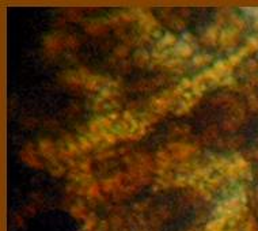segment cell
Returning <instances> with one entry per match:
<instances>
[{
	"mask_svg": "<svg viewBox=\"0 0 258 231\" xmlns=\"http://www.w3.org/2000/svg\"><path fill=\"white\" fill-rule=\"evenodd\" d=\"M242 26H243L242 22H235L232 23V26H230L228 29H224V30L220 31L219 41H220V45H222L223 48H231V46H234L238 42Z\"/></svg>",
	"mask_w": 258,
	"mask_h": 231,
	"instance_id": "1",
	"label": "cell"
},
{
	"mask_svg": "<svg viewBox=\"0 0 258 231\" xmlns=\"http://www.w3.org/2000/svg\"><path fill=\"white\" fill-rule=\"evenodd\" d=\"M240 203L236 197L235 199H228V200H226L224 203L216 207V209L214 211V215L215 218H224L226 220H228L231 216L238 213Z\"/></svg>",
	"mask_w": 258,
	"mask_h": 231,
	"instance_id": "2",
	"label": "cell"
},
{
	"mask_svg": "<svg viewBox=\"0 0 258 231\" xmlns=\"http://www.w3.org/2000/svg\"><path fill=\"white\" fill-rule=\"evenodd\" d=\"M190 90H191L190 94H183L182 95V99L179 101L178 109L175 110L177 114H186L187 111L190 110L191 107L199 102V99H200V97L203 95V94L197 93L196 90H193L191 87Z\"/></svg>",
	"mask_w": 258,
	"mask_h": 231,
	"instance_id": "3",
	"label": "cell"
},
{
	"mask_svg": "<svg viewBox=\"0 0 258 231\" xmlns=\"http://www.w3.org/2000/svg\"><path fill=\"white\" fill-rule=\"evenodd\" d=\"M170 154L173 155L174 159L183 160L189 158L191 154L196 152V148L195 147L189 146V144H183V143H175V144H171L169 146Z\"/></svg>",
	"mask_w": 258,
	"mask_h": 231,
	"instance_id": "4",
	"label": "cell"
},
{
	"mask_svg": "<svg viewBox=\"0 0 258 231\" xmlns=\"http://www.w3.org/2000/svg\"><path fill=\"white\" fill-rule=\"evenodd\" d=\"M21 158L26 164H29L30 167L33 169H41L42 167V164H41L40 159H38V156H37V151H34V148L31 144L26 146L21 152Z\"/></svg>",
	"mask_w": 258,
	"mask_h": 231,
	"instance_id": "5",
	"label": "cell"
},
{
	"mask_svg": "<svg viewBox=\"0 0 258 231\" xmlns=\"http://www.w3.org/2000/svg\"><path fill=\"white\" fill-rule=\"evenodd\" d=\"M38 150H40L41 155L44 156L45 159L54 160L56 156H57V148L54 146V143L48 140V139L41 140L40 144H38Z\"/></svg>",
	"mask_w": 258,
	"mask_h": 231,
	"instance_id": "6",
	"label": "cell"
},
{
	"mask_svg": "<svg viewBox=\"0 0 258 231\" xmlns=\"http://www.w3.org/2000/svg\"><path fill=\"white\" fill-rule=\"evenodd\" d=\"M175 45H177V38H175L173 34L167 33V34H165V36L158 41L155 49L158 50V53H165L169 49L174 48Z\"/></svg>",
	"mask_w": 258,
	"mask_h": 231,
	"instance_id": "7",
	"label": "cell"
},
{
	"mask_svg": "<svg viewBox=\"0 0 258 231\" xmlns=\"http://www.w3.org/2000/svg\"><path fill=\"white\" fill-rule=\"evenodd\" d=\"M103 83H105V79L102 76L94 75V74H89V76L86 78L85 87L90 91H97V90H101L103 87Z\"/></svg>",
	"mask_w": 258,
	"mask_h": 231,
	"instance_id": "8",
	"label": "cell"
},
{
	"mask_svg": "<svg viewBox=\"0 0 258 231\" xmlns=\"http://www.w3.org/2000/svg\"><path fill=\"white\" fill-rule=\"evenodd\" d=\"M173 155L170 154V151H165V150H162V151L158 152V155H156V164H158V167L159 170H167L173 163Z\"/></svg>",
	"mask_w": 258,
	"mask_h": 231,
	"instance_id": "9",
	"label": "cell"
},
{
	"mask_svg": "<svg viewBox=\"0 0 258 231\" xmlns=\"http://www.w3.org/2000/svg\"><path fill=\"white\" fill-rule=\"evenodd\" d=\"M173 52L181 59H186L190 57L193 54V48L190 46V44H187L185 41H181V42H177V45L174 46Z\"/></svg>",
	"mask_w": 258,
	"mask_h": 231,
	"instance_id": "10",
	"label": "cell"
},
{
	"mask_svg": "<svg viewBox=\"0 0 258 231\" xmlns=\"http://www.w3.org/2000/svg\"><path fill=\"white\" fill-rule=\"evenodd\" d=\"M219 38H220V31H219L218 26H214L209 27L208 30L205 31L203 41L207 45H215L216 42H219Z\"/></svg>",
	"mask_w": 258,
	"mask_h": 231,
	"instance_id": "11",
	"label": "cell"
},
{
	"mask_svg": "<svg viewBox=\"0 0 258 231\" xmlns=\"http://www.w3.org/2000/svg\"><path fill=\"white\" fill-rule=\"evenodd\" d=\"M62 41L61 38H58L56 36H50L45 40V49L50 52V53H57L58 50L61 49Z\"/></svg>",
	"mask_w": 258,
	"mask_h": 231,
	"instance_id": "12",
	"label": "cell"
},
{
	"mask_svg": "<svg viewBox=\"0 0 258 231\" xmlns=\"http://www.w3.org/2000/svg\"><path fill=\"white\" fill-rule=\"evenodd\" d=\"M70 212H71V215L74 216V218L80 219V220H83V222H85L86 219L90 216L87 208H86L85 205H82V204L72 205L71 209H70Z\"/></svg>",
	"mask_w": 258,
	"mask_h": 231,
	"instance_id": "13",
	"label": "cell"
},
{
	"mask_svg": "<svg viewBox=\"0 0 258 231\" xmlns=\"http://www.w3.org/2000/svg\"><path fill=\"white\" fill-rule=\"evenodd\" d=\"M227 220L224 218H214L211 222L207 223L204 231H224Z\"/></svg>",
	"mask_w": 258,
	"mask_h": 231,
	"instance_id": "14",
	"label": "cell"
},
{
	"mask_svg": "<svg viewBox=\"0 0 258 231\" xmlns=\"http://www.w3.org/2000/svg\"><path fill=\"white\" fill-rule=\"evenodd\" d=\"M211 62H212V56H211V54H207V53L197 54L196 57L193 59V64H195L196 67H200V66L209 64Z\"/></svg>",
	"mask_w": 258,
	"mask_h": 231,
	"instance_id": "15",
	"label": "cell"
},
{
	"mask_svg": "<svg viewBox=\"0 0 258 231\" xmlns=\"http://www.w3.org/2000/svg\"><path fill=\"white\" fill-rule=\"evenodd\" d=\"M95 227H97V218L90 213V216L86 219L85 224H83V231H93Z\"/></svg>",
	"mask_w": 258,
	"mask_h": 231,
	"instance_id": "16",
	"label": "cell"
},
{
	"mask_svg": "<svg viewBox=\"0 0 258 231\" xmlns=\"http://www.w3.org/2000/svg\"><path fill=\"white\" fill-rule=\"evenodd\" d=\"M85 193L87 196H90V197H99V195H101V189H99V187L97 184H90L89 187L86 188Z\"/></svg>",
	"mask_w": 258,
	"mask_h": 231,
	"instance_id": "17",
	"label": "cell"
},
{
	"mask_svg": "<svg viewBox=\"0 0 258 231\" xmlns=\"http://www.w3.org/2000/svg\"><path fill=\"white\" fill-rule=\"evenodd\" d=\"M135 62H136V64H139V66H144V64H147L148 62L147 52H144V50L138 52V53L135 54Z\"/></svg>",
	"mask_w": 258,
	"mask_h": 231,
	"instance_id": "18",
	"label": "cell"
}]
</instances>
